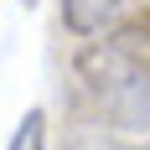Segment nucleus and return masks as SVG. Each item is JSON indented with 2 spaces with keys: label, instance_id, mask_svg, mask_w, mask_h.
I'll list each match as a JSON object with an SVG mask.
<instances>
[{
  "label": "nucleus",
  "instance_id": "f257e3e1",
  "mask_svg": "<svg viewBox=\"0 0 150 150\" xmlns=\"http://www.w3.org/2000/svg\"><path fill=\"white\" fill-rule=\"evenodd\" d=\"M93 114L109 129H150V62L129 67L109 88H93Z\"/></svg>",
  "mask_w": 150,
  "mask_h": 150
},
{
  "label": "nucleus",
  "instance_id": "f03ea898",
  "mask_svg": "<svg viewBox=\"0 0 150 150\" xmlns=\"http://www.w3.org/2000/svg\"><path fill=\"white\" fill-rule=\"evenodd\" d=\"M124 5L129 0H62V21L73 36H98L124 16Z\"/></svg>",
  "mask_w": 150,
  "mask_h": 150
},
{
  "label": "nucleus",
  "instance_id": "7ed1b4c3",
  "mask_svg": "<svg viewBox=\"0 0 150 150\" xmlns=\"http://www.w3.org/2000/svg\"><path fill=\"white\" fill-rule=\"evenodd\" d=\"M11 150H47V109H26L11 135Z\"/></svg>",
  "mask_w": 150,
  "mask_h": 150
},
{
  "label": "nucleus",
  "instance_id": "20e7f679",
  "mask_svg": "<svg viewBox=\"0 0 150 150\" xmlns=\"http://www.w3.org/2000/svg\"><path fill=\"white\" fill-rule=\"evenodd\" d=\"M67 150H150V140H124V135H104V129H78L67 140Z\"/></svg>",
  "mask_w": 150,
  "mask_h": 150
},
{
  "label": "nucleus",
  "instance_id": "39448f33",
  "mask_svg": "<svg viewBox=\"0 0 150 150\" xmlns=\"http://www.w3.org/2000/svg\"><path fill=\"white\" fill-rule=\"evenodd\" d=\"M135 26H140V31H145V36H150V11H145V21H135Z\"/></svg>",
  "mask_w": 150,
  "mask_h": 150
},
{
  "label": "nucleus",
  "instance_id": "423d86ee",
  "mask_svg": "<svg viewBox=\"0 0 150 150\" xmlns=\"http://www.w3.org/2000/svg\"><path fill=\"white\" fill-rule=\"evenodd\" d=\"M21 5H36V0H21Z\"/></svg>",
  "mask_w": 150,
  "mask_h": 150
}]
</instances>
